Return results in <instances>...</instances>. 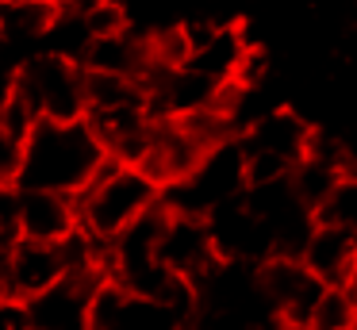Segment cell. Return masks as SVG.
Listing matches in <instances>:
<instances>
[{
  "mask_svg": "<svg viewBox=\"0 0 357 330\" xmlns=\"http://www.w3.org/2000/svg\"><path fill=\"white\" fill-rule=\"evenodd\" d=\"M108 161L100 138L85 119L81 123H39L27 138V161L20 188L81 196Z\"/></svg>",
  "mask_w": 357,
  "mask_h": 330,
  "instance_id": "obj_1",
  "label": "cell"
},
{
  "mask_svg": "<svg viewBox=\"0 0 357 330\" xmlns=\"http://www.w3.org/2000/svg\"><path fill=\"white\" fill-rule=\"evenodd\" d=\"M73 200H77L81 230L96 242H116L135 219L162 204V188L135 165H119L108 158L93 177V184Z\"/></svg>",
  "mask_w": 357,
  "mask_h": 330,
  "instance_id": "obj_2",
  "label": "cell"
},
{
  "mask_svg": "<svg viewBox=\"0 0 357 330\" xmlns=\"http://www.w3.org/2000/svg\"><path fill=\"white\" fill-rule=\"evenodd\" d=\"M24 92L39 107L43 123H81L89 112L85 96V66L62 54L39 50L16 69Z\"/></svg>",
  "mask_w": 357,
  "mask_h": 330,
  "instance_id": "obj_3",
  "label": "cell"
},
{
  "mask_svg": "<svg viewBox=\"0 0 357 330\" xmlns=\"http://www.w3.org/2000/svg\"><path fill=\"white\" fill-rule=\"evenodd\" d=\"M257 288L277 330H307L326 284L300 257H269L257 265Z\"/></svg>",
  "mask_w": 357,
  "mask_h": 330,
  "instance_id": "obj_4",
  "label": "cell"
},
{
  "mask_svg": "<svg viewBox=\"0 0 357 330\" xmlns=\"http://www.w3.org/2000/svg\"><path fill=\"white\" fill-rule=\"evenodd\" d=\"M238 146L246 158H273L284 169H296L315 146V130L296 107H273L250 119V127L238 135Z\"/></svg>",
  "mask_w": 357,
  "mask_h": 330,
  "instance_id": "obj_5",
  "label": "cell"
},
{
  "mask_svg": "<svg viewBox=\"0 0 357 330\" xmlns=\"http://www.w3.org/2000/svg\"><path fill=\"white\" fill-rule=\"evenodd\" d=\"M108 284L100 273L62 276L50 292L27 303L35 330H93V296Z\"/></svg>",
  "mask_w": 357,
  "mask_h": 330,
  "instance_id": "obj_6",
  "label": "cell"
},
{
  "mask_svg": "<svg viewBox=\"0 0 357 330\" xmlns=\"http://www.w3.org/2000/svg\"><path fill=\"white\" fill-rule=\"evenodd\" d=\"M158 257H162L165 269H173L177 276H185L192 284H200L208 273H215L219 261H223L204 215H173V211H169V227H165Z\"/></svg>",
  "mask_w": 357,
  "mask_h": 330,
  "instance_id": "obj_7",
  "label": "cell"
},
{
  "mask_svg": "<svg viewBox=\"0 0 357 330\" xmlns=\"http://www.w3.org/2000/svg\"><path fill=\"white\" fill-rule=\"evenodd\" d=\"M77 200L62 192H39V188H20L16 200V238L58 246L77 230Z\"/></svg>",
  "mask_w": 357,
  "mask_h": 330,
  "instance_id": "obj_8",
  "label": "cell"
},
{
  "mask_svg": "<svg viewBox=\"0 0 357 330\" xmlns=\"http://www.w3.org/2000/svg\"><path fill=\"white\" fill-rule=\"evenodd\" d=\"M300 261L326 284V288H346L349 273H354V265H357V234L346 227H331V223L315 219V230H311Z\"/></svg>",
  "mask_w": 357,
  "mask_h": 330,
  "instance_id": "obj_9",
  "label": "cell"
},
{
  "mask_svg": "<svg viewBox=\"0 0 357 330\" xmlns=\"http://www.w3.org/2000/svg\"><path fill=\"white\" fill-rule=\"evenodd\" d=\"M354 327H357V299L346 288H326L307 330H354Z\"/></svg>",
  "mask_w": 357,
  "mask_h": 330,
  "instance_id": "obj_10",
  "label": "cell"
},
{
  "mask_svg": "<svg viewBox=\"0 0 357 330\" xmlns=\"http://www.w3.org/2000/svg\"><path fill=\"white\" fill-rule=\"evenodd\" d=\"M319 223H331V227H346L357 234V173H349L346 181L334 188V196L319 207L315 215Z\"/></svg>",
  "mask_w": 357,
  "mask_h": 330,
  "instance_id": "obj_11",
  "label": "cell"
},
{
  "mask_svg": "<svg viewBox=\"0 0 357 330\" xmlns=\"http://www.w3.org/2000/svg\"><path fill=\"white\" fill-rule=\"evenodd\" d=\"M24 161H27V138H16L8 130H0V184L20 188Z\"/></svg>",
  "mask_w": 357,
  "mask_h": 330,
  "instance_id": "obj_12",
  "label": "cell"
},
{
  "mask_svg": "<svg viewBox=\"0 0 357 330\" xmlns=\"http://www.w3.org/2000/svg\"><path fill=\"white\" fill-rule=\"evenodd\" d=\"M0 330H35L27 303H20V299H0Z\"/></svg>",
  "mask_w": 357,
  "mask_h": 330,
  "instance_id": "obj_13",
  "label": "cell"
}]
</instances>
